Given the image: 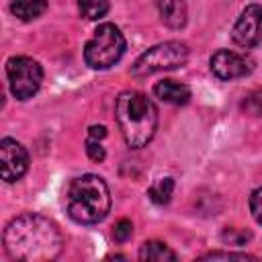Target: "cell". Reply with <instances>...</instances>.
I'll list each match as a JSON object with an SVG mask.
<instances>
[{"instance_id":"ffe728a7","label":"cell","mask_w":262,"mask_h":262,"mask_svg":"<svg viewBox=\"0 0 262 262\" xmlns=\"http://www.w3.org/2000/svg\"><path fill=\"white\" fill-rule=\"evenodd\" d=\"M244 108H246L248 113H252V115H262V88L256 90V92H252V94L246 98Z\"/></svg>"},{"instance_id":"7a4b0ae2","label":"cell","mask_w":262,"mask_h":262,"mask_svg":"<svg viewBox=\"0 0 262 262\" xmlns=\"http://www.w3.org/2000/svg\"><path fill=\"white\" fill-rule=\"evenodd\" d=\"M115 117L129 147L139 149L151 141L158 127V111L145 94L135 90L121 92L115 102Z\"/></svg>"},{"instance_id":"30bf717a","label":"cell","mask_w":262,"mask_h":262,"mask_svg":"<svg viewBox=\"0 0 262 262\" xmlns=\"http://www.w3.org/2000/svg\"><path fill=\"white\" fill-rule=\"evenodd\" d=\"M160 18L170 29H182L186 25V2L184 0H156Z\"/></svg>"},{"instance_id":"ba28073f","label":"cell","mask_w":262,"mask_h":262,"mask_svg":"<svg viewBox=\"0 0 262 262\" xmlns=\"http://www.w3.org/2000/svg\"><path fill=\"white\" fill-rule=\"evenodd\" d=\"M211 72L213 76H217L219 80H235V78H244L252 72V61L237 53V51H229V49H219L211 55Z\"/></svg>"},{"instance_id":"d6986e66","label":"cell","mask_w":262,"mask_h":262,"mask_svg":"<svg viewBox=\"0 0 262 262\" xmlns=\"http://www.w3.org/2000/svg\"><path fill=\"white\" fill-rule=\"evenodd\" d=\"M203 260H254L250 254H235V252H209L201 256Z\"/></svg>"},{"instance_id":"7402d4cb","label":"cell","mask_w":262,"mask_h":262,"mask_svg":"<svg viewBox=\"0 0 262 262\" xmlns=\"http://www.w3.org/2000/svg\"><path fill=\"white\" fill-rule=\"evenodd\" d=\"M88 133H90L92 139H98V141H100V139L106 135V129H104L102 125H92V127L88 129Z\"/></svg>"},{"instance_id":"277c9868","label":"cell","mask_w":262,"mask_h":262,"mask_svg":"<svg viewBox=\"0 0 262 262\" xmlns=\"http://www.w3.org/2000/svg\"><path fill=\"white\" fill-rule=\"evenodd\" d=\"M125 51V37L113 23L96 27L92 39L84 47V59L94 70H106L115 66Z\"/></svg>"},{"instance_id":"7c38bea8","label":"cell","mask_w":262,"mask_h":262,"mask_svg":"<svg viewBox=\"0 0 262 262\" xmlns=\"http://www.w3.org/2000/svg\"><path fill=\"white\" fill-rule=\"evenodd\" d=\"M139 260H143V262H168L170 260L172 262V260H176V254L166 244L151 239L139 248Z\"/></svg>"},{"instance_id":"3957f363","label":"cell","mask_w":262,"mask_h":262,"mask_svg":"<svg viewBox=\"0 0 262 262\" xmlns=\"http://www.w3.org/2000/svg\"><path fill=\"white\" fill-rule=\"evenodd\" d=\"M111 209V192L106 182L96 174H84L72 180L68 188V215L76 223H98Z\"/></svg>"},{"instance_id":"9a60e30c","label":"cell","mask_w":262,"mask_h":262,"mask_svg":"<svg viewBox=\"0 0 262 262\" xmlns=\"http://www.w3.org/2000/svg\"><path fill=\"white\" fill-rule=\"evenodd\" d=\"M108 0H78L80 14L88 20H98L108 12Z\"/></svg>"},{"instance_id":"44dd1931","label":"cell","mask_w":262,"mask_h":262,"mask_svg":"<svg viewBox=\"0 0 262 262\" xmlns=\"http://www.w3.org/2000/svg\"><path fill=\"white\" fill-rule=\"evenodd\" d=\"M250 211H252L254 219L262 225V188L252 192V196H250Z\"/></svg>"},{"instance_id":"e0dca14e","label":"cell","mask_w":262,"mask_h":262,"mask_svg":"<svg viewBox=\"0 0 262 262\" xmlns=\"http://www.w3.org/2000/svg\"><path fill=\"white\" fill-rule=\"evenodd\" d=\"M131 233H133V225H131L129 219H121V221L113 227V237H115V242H119V244L127 242V239L131 237Z\"/></svg>"},{"instance_id":"ac0fdd59","label":"cell","mask_w":262,"mask_h":262,"mask_svg":"<svg viewBox=\"0 0 262 262\" xmlns=\"http://www.w3.org/2000/svg\"><path fill=\"white\" fill-rule=\"evenodd\" d=\"M86 154H88V158L92 162H102L104 156H106V151L100 145V141L98 139H92V137H88V141H86Z\"/></svg>"},{"instance_id":"2e32d148","label":"cell","mask_w":262,"mask_h":262,"mask_svg":"<svg viewBox=\"0 0 262 262\" xmlns=\"http://www.w3.org/2000/svg\"><path fill=\"white\" fill-rule=\"evenodd\" d=\"M221 237H223V242H229L233 246H242L252 237V233L246 231V229H225L221 233Z\"/></svg>"},{"instance_id":"6da1fadb","label":"cell","mask_w":262,"mask_h":262,"mask_svg":"<svg viewBox=\"0 0 262 262\" xmlns=\"http://www.w3.org/2000/svg\"><path fill=\"white\" fill-rule=\"evenodd\" d=\"M63 246L57 225L39 215L25 213L14 217L4 229V248L10 258L23 262H45L59 256Z\"/></svg>"},{"instance_id":"52a82bcc","label":"cell","mask_w":262,"mask_h":262,"mask_svg":"<svg viewBox=\"0 0 262 262\" xmlns=\"http://www.w3.org/2000/svg\"><path fill=\"white\" fill-rule=\"evenodd\" d=\"M231 39L246 49L258 45V41L262 39V6L250 4L244 8L237 23L233 25Z\"/></svg>"},{"instance_id":"5bb4252c","label":"cell","mask_w":262,"mask_h":262,"mask_svg":"<svg viewBox=\"0 0 262 262\" xmlns=\"http://www.w3.org/2000/svg\"><path fill=\"white\" fill-rule=\"evenodd\" d=\"M172 192H174V180H172V178H160V180H156V182L149 186V190H147L149 199H151L156 205H166V203L170 201Z\"/></svg>"},{"instance_id":"8992f818","label":"cell","mask_w":262,"mask_h":262,"mask_svg":"<svg viewBox=\"0 0 262 262\" xmlns=\"http://www.w3.org/2000/svg\"><path fill=\"white\" fill-rule=\"evenodd\" d=\"M6 76L10 82V92L18 100H27L33 94H37L41 80H43V70L33 57H10L6 63Z\"/></svg>"},{"instance_id":"4fadbf2b","label":"cell","mask_w":262,"mask_h":262,"mask_svg":"<svg viewBox=\"0 0 262 262\" xmlns=\"http://www.w3.org/2000/svg\"><path fill=\"white\" fill-rule=\"evenodd\" d=\"M10 10L20 20H33L47 10V0H12Z\"/></svg>"},{"instance_id":"9c48e42d","label":"cell","mask_w":262,"mask_h":262,"mask_svg":"<svg viewBox=\"0 0 262 262\" xmlns=\"http://www.w3.org/2000/svg\"><path fill=\"white\" fill-rule=\"evenodd\" d=\"M0 164H2V178L6 182H14L27 172L29 154L18 141L4 137L0 141Z\"/></svg>"},{"instance_id":"5b68a950","label":"cell","mask_w":262,"mask_h":262,"mask_svg":"<svg viewBox=\"0 0 262 262\" xmlns=\"http://www.w3.org/2000/svg\"><path fill=\"white\" fill-rule=\"evenodd\" d=\"M186 59H188V47L184 43L180 41L158 43L137 57V61L131 68V74L137 78H145L156 72L180 68L186 63Z\"/></svg>"},{"instance_id":"8fae6325","label":"cell","mask_w":262,"mask_h":262,"mask_svg":"<svg viewBox=\"0 0 262 262\" xmlns=\"http://www.w3.org/2000/svg\"><path fill=\"white\" fill-rule=\"evenodd\" d=\"M154 94L170 104H186L190 98V88L186 84H180L176 80H162L154 86Z\"/></svg>"}]
</instances>
